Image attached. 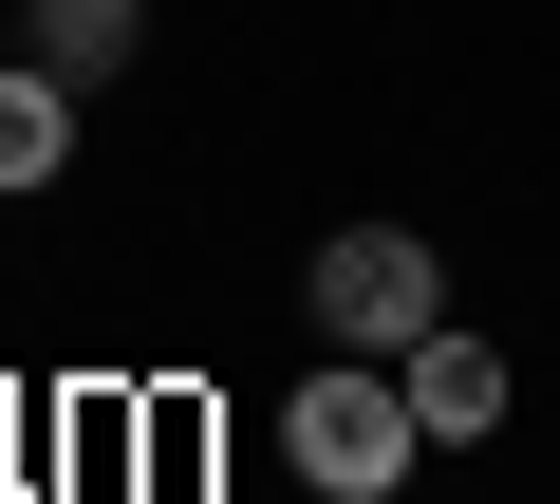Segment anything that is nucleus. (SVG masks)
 Masks as SVG:
<instances>
[{
  "instance_id": "5",
  "label": "nucleus",
  "mask_w": 560,
  "mask_h": 504,
  "mask_svg": "<svg viewBox=\"0 0 560 504\" xmlns=\"http://www.w3.org/2000/svg\"><path fill=\"white\" fill-rule=\"evenodd\" d=\"M57 150H75V75L0 57V187H57Z\"/></svg>"
},
{
  "instance_id": "2",
  "label": "nucleus",
  "mask_w": 560,
  "mask_h": 504,
  "mask_svg": "<svg viewBox=\"0 0 560 504\" xmlns=\"http://www.w3.org/2000/svg\"><path fill=\"white\" fill-rule=\"evenodd\" d=\"M430 318H448V262H430L411 224H337L318 243V337L337 355H411Z\"/></svg>"
},
{
  "instance_id": "4",
  "label": "nucleus",
  "mask_w": 560,
  "mask_h": 504,
  "mask_svg": "<svg viewBox=\"0 0 560 504\" xmlns=\"http://www.w3.org/2000/svg\"><path fill=\"white\" fill-rule=\"evenodd\" d=\"M131 38H150V0H38V20H20V57H38V75H75V94H94V75H131Z\"/></svg>"
},
{
  "instance_id": "3",
  "label": "nucleus",
  "mask_w": 560,
  "mask_h": 504,
  "mask_svg": "<svg viewBox=\"0 0 560 504\" xmlns=\"http://www.w3.org/2000/svg\"><path fill=\"white\" fill-rule=\"evenodd\" d=\"M393 374H411V411H430V448H467V430H504V355H486L467 318H430V337H411Z\"/></svg>"
},
{
  "instance_id": "1",
  "label": "nucleus",
  "mask_w": 560,
  "mask_h": 504,
  "mask_svg": "<svg viewBox=\"0 0 560 504\" xmlns=\"http://www.w3.org/2000/svg\"><path fill=\"white\" fill-rule=\"evenodd\" d=\"M280 467H300L318 504H393V485L430 467V411H411V374H393V355H318L300 392H280Z\"/></svg>"
}]
</instances>
